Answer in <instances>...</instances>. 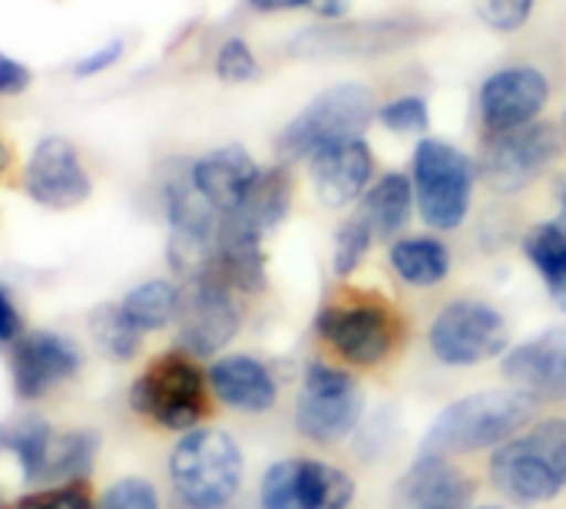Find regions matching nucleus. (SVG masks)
<instances>
[{
  "instance_id": "obj_1",
  "label": "nucleus",
  "mask_w": 566,
  "mask_h": 509,
  "mask_svg": "<svg viewBox=\"0 0 566 509\" xmlns=\"http://www.w3.org/2000/svg\"><path fill=\"white\" fill-rule=\"evenodd\" d=\"M537 401L517 388L478 391L448 404L424 431L421 454L464 457L481 450H497L501 444L524 434L537 417Z\"/></svg>"
},
{
  "instance_id": "obj_2",
  "label": "nucleus",
  "mask_w": 566,
  "mask_h": 509,
  "mask_svg": "<svg viewBox=\"0 0 566 509\" xmlns=\"http://www.w3.org/2000/svg\"><path fill=\"white\" fill-rule=\"evenodd\" d=\"M245 460L232 434L196 427L182 434L169 454V484L189 509H226L242 490Z\"/></svg>"
},
{
  "instance_id": "obj_3",
  "label": "nucleus",
  "mask_w": 566,
  "mask_h": 509,
  "mask_svg": "<svg viewBox=\"0 0 566 509\" xmlns=\"http://www.w3.org/2000/svg\"><path fill=\"white\" fill-rule=\"evenodd\" d=\"M196 361L199 358L186 354L182 348L153 358L129 388L133 411L172 434H189L202 427V421L209 417L212 391L206 371Z\"/></svg>"
},
{
  "instance_id": "obj_4",
  "label": "nucleus",
  "mask_w": 566,
  "mask_h": 509,
  "mask_svg": "<svg viewBox=\"0 0 566 509\" xmlns=\"http://www.w3.org/2000/svg\"><path fill=\"white\" fill-rule=\"evenodd\" d=\"M474 182H478V166L471 162V156H464L444 139L418 142L411 162V185H415V205L428 229L434 232L461 229L464 219L471 215Z\"/></svg>"
},
{
  "instance_id": "obj_5",
  "label": "nucleus",
  "mask_w": 566,
  "mask_h": 509,
  "mask_svg": "<svg viewBox=\"0 0 566 509\" xmlns=\"http://www.w3.org/2000/svg\"><path fill=\"white\" fill-rule=\"evenodd\" d=\"M365 414L361 381L328 361H312L305 368L298 397H295V431L318 444L332 447L355 434Z\"/></svg>"
},
{
  "instance_id": "obj_6",
  "label": "nucleus",
  "mask_w": 566,
  "mask_h": 509,
  "mask_svg": "<svg viewBox=\"0 0 566 509\" xmlns=\"http://www.w3.org/2000/svg\"><path fill=\"white\" fill-rule=\"evenodd\" d=\"M375 116L371 89L361 83H338L318 93L282 132H279V156L289 162L312 159L318 149L358 139Z\"/></svg>"
},
{
  "instance_id": "obj_7",
  "label": "nucleus",
  "mask_w": 566,
  "mask_h": 509,
  "mask_svg": "<svg viewBox=\"0 0 566 509\" xmlns=\"http://www.w3.org/2000/svg\"><path fill=\"white\" fill-rule=\"evenodd\" d=\"M428 348L444 368H478L491 358H504L511 348V328L494 305L458 298L434 315Z\"/></svg>"
},
{
  "instance_id": "obj_8",
  "label": "nucleus",
  "mask_w": 566,
  "mask_h": 509,
  "mask_svg": "<svg viewBox=\"0 0 566 509\" xmlns=\"http://www.w3.org/2000/svg\"><path fill=\"white\" fill-rule=\"evenodd\" d=\"M318 338L348 364L375 368L381 364L398 338V325L381 301H328L315 318Z\"/></svg>"
},
{
  "instance_id": "obj_9",
  "label": "nucleus",
  "mask_w": 566,
  "mask_h": 509,
  "mask_svg": "<svg viewBox=\"0 0 566 509\" xmlns=\"http://www.w3.org/2000/svg\"><path fill=\"white\" fill-rule=\"evenodd\" d=\"M358 484L315 457L279 460L262 474L259 507L262 509H352Z\"/></svg>"
},
{
  "instance_id": "obj_10",
  "label": "nucleus",
  "mask_w": 566,
  "mask_h": 509,
  "mask_svg": "<svg viewBox=\"0 0 566 509\" xmlns=\"http://www.w3.org/2000/svg\"><path fill=\"white\" fill-rule=\"evenodd\" d=\"M560 152V136L551 123H527L504 132H488L481 149V176L497 192L527 189Z\"/></svg>"
},
{
  "instance_id": "obj_11",
  "label": "nucleus",
  "mask_w": 566,
  "mask_h": 509,
  "mask_svg": "<svg viewBox=\"0 0 566 509\" xmlns=\"http://www.w3.org/2000/svg\"><path fill=\"white\" fill-rule=\"evenodd\" d=\"M242 315L235 305V291L226 288L216 278H196L182 288L179 305V348L192 358H212L219 354L235 335H239Z\"/></svg>"
},
{
  "instance_id": "obj_12",
  "label": "nucleus",
  "mask_w": 566,
  "mask_h": 509,
  "mask_svg": "<svg viewBox=\"0 0 566 509\" xmlns=\"http://www.w3.org/2000/svg\"><path fill=\"white\" fill-rule=\"evenodd\" d=\"M491 487L514 507H544L564 494V480L557 477L554 464L547 460L544 447L531 431L517 434L514 441L501 444L488 464Z\"/></svg>"
},
{
  "instance_id": "obj_13",
  "label": "nucleus",
  "mask_w": 566,
  "mask_h": 509,
  "mask_svg": "<svg viewBox=\"0 0 566 509\" xmlns=\"http://www.w3.org/2000/svg\"><path fill=\"white\" fill-rule=\"evenodd\" d=\"M23 192L53 212L76 209L90 199L93 179L66 136H43L23 166Z\"/></svg>"
},
{
  "instance_id": "obj_14",
  "label": "nucleus",
  "mask_w": 566,
  "mask_h": 509,
  "mask_svg": "<svg viewBox=\"0 0 566 509\" xmlns=\"http://www.w3.org/2000/svg\"><path fill=\"white\" fill-rule=\"evenodd\" d=\"M83 364L80 344L60 331H23L13 341L10 374L20 401H40L53 388L76 378Z\"/></svg>"
},
{
  "instance_id": "obj_15",
  "label": "nucleus",
  "mask_w": 566,
  "mask_h": 509,
  "mask_svg": "<svg viewBox=\"0 0 566 509\" xmlns=\"http://www.w3.org/2000/svg\"><path fill=\"white\" fill-rule=\"evenodd\" d=\"M501 374L511 388L524 391L537 404L566 401V325L507 348Z\"/></svg>"
},
{
  "instance_id": "obj_16",
  "label": "nucleus",
  "mask_w": 566,
  "mask_h": 509,
  "mask_svg": "<svg viewBox=\"0 0 566 509\" xmlns=\"http://www.w3.org/2000/svg\"><path fill=\"white\" fill-rule=\"evenodd\" d=\"M551 99V83L537 66H504L481 86L478 106L488 132H504L534 123Z\"/></svg>"
},
{
  "instance_id": "obj_17",
  "label": "nucleus",
  "mask_w": 566,
  "mask_h": 509,
  "mask_svg": "<svg viewBox=\"0 0 566 509\" xmlns=\"http://www.w3.org/2000/svg\"><path fill=\"white\" fill-rule=\"evenodd\" d=\"M474 480L451 457L421 454L391 487V509H468Z\"/></svg>"
},
{
  "instance_id": "obj_18",
  "label": "nucleus",
  "mask_w": 566,
  "mask_h": 509,
  "mask_svg": "<svg viewBox=\"0 0 566 509\" xmlns=\"http://www.w3.org/2000/svg\"><path fill=\"white\" fill-rule=\"evenodd\" d=\"M308 169H312V185H315L318 202L328 209H345L365 199L371 176H375V156L368 142L358 136V139H345V142L318 149L308 159Z\"/></svg>"
},
{
  "instance_id": "obj_19",
  "label": "nucleus",
  "mask_w": 566,
  "mask_h": 509,
  "mask_svg": "<svg viewBox=\"0 0 566 509\" xmlns=\"http://www.w3.org/2000/svg\"><path fill=\"white\" fill-rule=\"evenodd\" d=\"M216 401L239 414H265L279 401V381L265 361L252 354H222L206 371Z\"/></svg>"
},
{
  "instance_id": "obj_20",
  "label": "nucleus",
  "mask_w": 566,
  "mask_h": 509,
  "mask_svg": "<svg viewBox=\"0 0 566 509\" xmlns=\"http://www.w3.org/2000/svg\"><path fill=\"white\" fill-rule=\"evenodd\" d=\"M259 162L242 146H222L189 166L192 185L216 212H235L259 179Z\"/></svg>"
},
{
  "instance_id": "obj_21",
  "label": "nucleus",
  "mask_w": 566,
  "mask_h": 509,
  "mask_svg": "<svg viewBox=\"0 0 566 509\" xmlns=\"http://www.w3.org/2000/svg\"><path fill=\"white\" fill-rule=\"evenodd\" d=\"M411 209H415V185L411 176L405 172H385L381 179H375L361 199V215L368 219L375 238H398L408 222H411Z\"/></svg>"
},
{
  "instance_id": "obj_22",
  "label": "nucleus",
  "mask_w": 566,
  "mask_h": 509,
  "mask_svg": "<svg viewBox=\"0 0 566 509\" xmlns=\"http://www.w3.org/2000/svg\"><path fill=\"white\" fill-rule=\"evenodd\" d=\"M391 272L411 288H434L451 272V252L434 235H405L388 252Z\"/></svg>"
},
{
  "instance_id": "obj_23",
  "label": "nucleus",
  "mask_w": 566,
  "mask_h": 509,
  "mask_svg": "<svg viewBox=\"0 0 566 509\" xmlns=\"http://www.w3.org/2000/svg\"><path fill=\"white\" fill-rule=\"evenodd\" d=\"M289 205H292V176H289V169L275 166V169L259 172L255 185L249 189V195L242 199V205L232 215L242 219L259 235H265L275 225H282V219L289 215Z\"/></svg>"
},
{
  "instance_id": "obj_24",
  "label": "nucleus",
  "mask_w": 566,
  "mask_h": 509,
  "mask_svg": "<svg viewBox=\"0 0 566 509\" xmlns=\"http://www.w3.org/2000/svg\"><path fill=\"white\" fill-rule=\"evenodd\" d=\"M179 305H182V288L169 278H149L136 288L126 291V298L119 301V311L143 331H163L179 318Z\"/></svg>"
},
{
  "instance_id": "obj_25",
  "label": "nucleus",
  "mask_w": 566,
  "mask_h": 509,
  "mask_svg": "<svg viewBox=\"0 0 566 509\" xmlns=\"http://www.w3.org/2000/svg\"><path fill=\"white\" fill-rule=\"evenodd\" d=\"M53 427L43 417H20L13 424H3V450L17 460L23 484H43L46 454L53 444Z\"/></svg>"
},
{
  "instance_id": "obj_26",
  "label": "nucleus",
  "mask_w": 566,
  "mask_h": 509,
  "mask_svg": "<svg viewBox=\"0 0 566 509\" xmlns=\"http://www.w3.org/2000/svg\"><path fill=\"white\" fill-rule=\"evenodd\" d=\"M99 454V437L93 431H66L53 434L46 467H43V487L50 484H70L86 480Z\"/></svg>"
},
{
  "instance_id": "obj_27",
  "label": "nucleus",
  "mask_w": 566,
  "mask_h": 509,
  "mask_svg": "<svg viewBox=\"0 0 566 509\" xmlns=\"http://www.w3.org/2000/svg\"><path fill=\"white\" fill-rule=\"evenodd\" d=\"M90 331L99 351L113 361H133L143 348V331L119 311V305H103L90 315Z\"/></svg>"
},
{
  "instance_id": "obj_28",
  "label": "nucleus",
  "mask_w": 566,
  "mask_h": 509,
  "mask_svg": "<svg viewBox=\"0 0 566 509\" xmlns=\"http://www.w3.org/2000/svg\"><path fill=\"white\" fill-rule=\"evenodd\" d=\"M524 255L544 278L547 291L566 278V232L557 222H541L524 238Z\"/></svg>"
},
{
  "instance_id": "obj_29",
  "label": "nucleus",
  "mask_w": 566,
  "mask_h": 509,
  "mask_svg": "<svg viewBox=\"0 0 566 509\" xmlns=\"http://www.w3.org/2000/svg\"><path fill=\"white\" fill-rule=\"evenodd\" d=\"M375 245V232L368 225V219L358 212L355 219H348L338 235H335V255H332V265H335V275L348 278L358 272V265L365 262L368 248Z\"/></svg>"
},
{
  "instance_id": "obj_30",
  "label": "nucleus",
  "mask_w": 566,
  "mask_h": 509,
  "mask_svg": "<svg viewBox=\"0 0 566 509\" xmlns=\"http://www.w3.org/2000/svg\"><path fill=\"white\" fill-rule=\"evenodd\" d=\"M7 509H96V500L86 480H70V484H50L33 494H23Z\"/></svg>"
},
{
  "instance_id": "obj_31",
  "label": "nucleus",
  "mask_w": 566,
  "mask_h": 509,
  "mask_svg": "<svg viewBox=\"0 0 566 509\" xmlns=\"http://www.w3.org/2000/svg\"><path fill=\"white\" fill-rule=\"evenodd\" d=\"M96 509H163L159 490L143 477H123L103 490Z\"/></svg>"
},
{
  "instance_id": "obj_32",
  "label": "nucleus",
  "mask_w": 566,
  "mask_h": 509,
  "mask_svg": "<svg viewBox=\"0 0 566 509\" xmlns=\"http://www.w3.org/2000/svg\"><path fill=\"white\" fill-rule=\"evenodd\" d=\"M378 119L385 129H391L398 136H415V132L428 129L431 113H428V103L421 96H398L378 109Z\"/></svg>"
},
{
  "instance_id": "obj_33",
  "label": "nucleus",
  "mask_w": 566,
  "mask_h": 509,
  "mask_svg": "<svg viewBox=\"0 0 566 509\" xmlns=\"http://www.w3.org/2000/svg\"><path fill=\"white\" fill-rule=\"evenodd\" d=\"M216 76L222 83H249L259 76V60L252 53V46L239 36L226 40L216 53Z\"/></svg>"
},
{
  "instance_id": "obj_34",
  "label": "nucleus",
  "mask_w": 566,
  "mask_h": 509,
  "mask_svg": "<svg viewBox=\"0 0 566 509\" xmlns=\"http://www.w3.org/2000/svg\"><path fill=\"white\" fill-rule=\"evenodd\" d=\"M534 0H478V13L488 26L501 33H514L531 20Z\"/></svg>"
},
{
  "instance_id": "obj_35",
  "label": "nucleus",
  "mask_w": 566,
  "mask_h": 509,
  "mask_svg": "<svg viewBox=\"0 0 566 509\" xmlns=\"http://www.w3.org/2000/svg\"><path fill=\"white\" fill-rule=\"evenodd\" d=\"M531 434L537 437V444L544 447L547 460L554 464L557 477L566 487V421H541L531 427Z\"/></svg>"
},
{
  "instance_id": "obj_36",
  "label": "nucleus",
  "mask_w": 566,
  "mask_h": 509,
  "mask_svg": "<svg viewBox=\"0 0 566 509\" xmlns=\"http://www.w3.org/2000/svg\"><path fill=\"white\" fill-rule=\"evenodd\" d=\"M123 40H109V43H103V46H96L93 53H86L83 60H76L73 63V76H96V73H103V70H109V66H116L119 63V56H123Z\"/></svg>"
},
{
  "instance_id": "obj_37",
  "label": "nucleus",
  "mask_w": 566,
  "mask_h": 509,
  "mask_svg": "<svg viewBox=\"0 0 566 509\" xmlns=\"http://www.w3.org/2000/svg\"><path fill=\"white\" fill-rule=\"evenodd\" d=\"M255 10L275 13V10H295V7H312L318 17H342L348 10V0H249Z\"/></svg>"
},
{
  "instance_id": "obj_38",
  "label": "nucleus",
  "mask_w": 566,
  "mask_h": 509,
  "mask_svg": "<svg viewBox=\"0 0 566 509\" xmlns=\"http://www.w3.org/2000/svg\"><path fill=\"white\" fill-rule=\"evenodd\" d=\"M30 79H33V73H30L27 63H20V60L0 53V96H17V93H23V89L30 86Z\"/></svg>"
},
{
  "instance_id": "obj_39",
  "label": "nucleus",
  "mask_w": 566,
  "mask_h": 509,
  "mask_svg": "<svg viewBox=\"0 0 566 509\" xmlns=\"http://www.w3.org/2000/svg\"><path fill=\"white\" fill-rule=\"evenodd\" d=\"M20 335H23L20 311H17V305H13L10 291L0 285V344H13Z\"/></svg>"
},
{
  "instance_id": "obj_40",
  "label": "nucleus",
  "mask_w": 566,
  "mask_h": 509,
  "mask_svg": "<svg viewBox=\"0 0 566 509\" xmlns=\"http://www.w3.org/2000/svg\"><path fill=\"white\" fill-rule=\"evenodd\" d=\"M551 295H554V301H557V308L566 311V278L557 285V288H551Z\"/></svg>"
},
{
  "instance_id": "obj_41",
  "label": "nucleus",
  "mask_w": 566,
  "mask_h": 509,
  "mask_svg": "<svg viewBox=\"0 0 566 509\" xmlns=\"http://www.w3.org/2000/svg\"><path fill=\"white\" fill-rule=\"evenodd\" d=\"M554 222H557V225L566 232V185H564V192H560V212H557V219H554Z\"/></svg>"
},
{
  "instance_id": "obj_42",
  "label": "nucleus",
  "mask_w": 566,
  "mask_h": 509,
  "mask_svg": "<svg viewBox=\"0 0 566 509\" xmlns=\"http://www.w3.org/2000/svg\"><path fill=\"white\" fill-rule=\"evenodd\" d=\"M3 166H7V149H3V142H0V176H3Z\"/></svg>"
},
{
  "instance_id": "obj_43",
  "label": "nucleus",
  "mask_w": 566,
  "mask_h": 509,
  "mask_svg": "<svg viewBox=\"0 0 566 509\" xmlns=\"http://www.w3.org/2000/svg\"><path fill=\"white\" fill-rule=\"evenodd\" d=\"M0 450H3V424H0Z\"/></svg>"
},
{
  "instance_id": "obj_44",
  "label": "nucleus",
  "mask_w": 566,
  "mask_h": 509,
  "mask_svg": "<svg viewBox=\"0 0 566 509\" xmlns=\"http://www.w3.org/2000/svg\"><path fill=\"white\" fill-rule=\"evenodd\" d=\"M468 509H501V507H468Z\"/></svg>"
},
{
  "instance_id": "obj_45",
  "label": "nucleus",
  "mask_w": 566,
  "mask_h": 509,
  "mask_svg": "<svg viewBox=\"0 0 566 509\" xmlns=\"http://www.w3.org/2000/svg\"><path fill=\"white\" fill-rule=\"evenodd\" d=\"M564 129H566V113H564Z\"/></svg>"
},
{
  "instance_id": "obj_46",
  "label": "nucleus",
  "mask_w": 566,
  "mask_h": 509,
  "mask_svg": "<svg viewBox=\"0 0 566 509\" xmlns=\"http://www.w3.org/2000/svg\"><path fill=\"white\" fill-rule=\"evenodd\" d=\"M186 509H189V507H186Z\"/></svg>"
}]
</instances>
